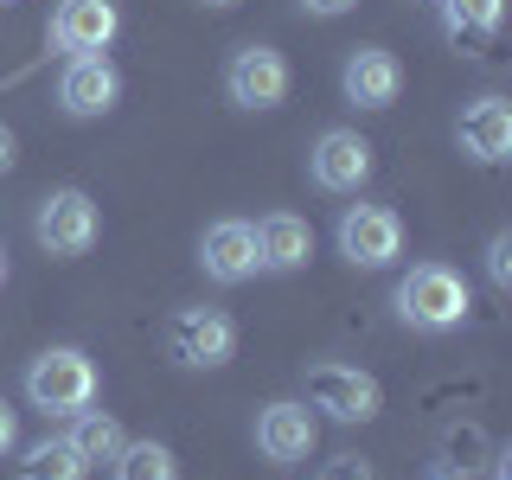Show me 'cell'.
<instances>
[{
    "instance_id": "16",
    "label": "cell",
    "mask_w": 512,
    "mask_h": 480,
    "mask_svg": "<svg viewBox=\"0 0 512 480\" xmlns=\"http://www.w3.org/2000/svg\"><path fill=\"white\" fill-rule=\"evenodd\" d=\"M314 256V231L308 218L295 212H269L263 224H256V263L263 269H301Z\"/></svg>"
},
{
    "instance_id": "1",
    "label": "cell",
    "mask_w": 512,
    "mask_h": 480,
    "mask_svg": "<svg viewBox=\"0 0 512 480\" xmlns=\"http://www.w3.org/2000/svg\"><path fill=\"white\" fill-rule=\"evenodd\" d=\"M397 320L416 333H448V327H461L468 320V282L455 276V269H442V263H416L404 282H397Z\"/></svg>"
},
{
    "instance_id": "15",
    "label": "cell",
    "mask_w": 512,
    "mask_h": 480,
    "mask_svg": "<svg viewBox=\"0 0 512 480\" xmlns=\"http://www.w3.org/2000/svg\"><path fill=\"white\" fill-rule=\"evenodd\" d=\"M500 20H506V0H442V32H448V45L468 52V58H480L493 45Z\"/></svg>"
},
{
    "instance_id": "26",
    "label": "cell",
    "mask_w": 512,
    "mask_h": 480,
    "mask_svg": "<svg viewBox=\"0 0 512 480\" xmlns=\"http://www.w3.org/2000/svg\"><path fill=\"white\" fill-rule=\"evenodd\" d=\"M205 7H237V0H205Z\"/></svg>"
},
{
    "instance_id": "12",
    "label": "cell",
    "mask_w": 512,
    "mask_h": 480,
    "mask_svg": "<svg viewBox=\"0 0 512 480\" xmlns=\"http://www.w3.org/2000/svg\"><path fill=\"white\" fill-rule=\"evenodd\" d=\"M340 84H346V103H359V109H391L397 90H404V64L384 52V45H352Z\"/></svg>"
},
{
    "instance_id": "2",
    "label": "cell",
    "mask_w": 512,
    "mask_h": 480,
    "mask_svg": "<svg viewBox=\"0 0 512 480\" xmlns=\"http://www.w3.org/2000/svg\"><path fill=\"white\" fill-rule=\"evenodd\" d=\"M26 397L45 416H77V410L96 404V365L77 346H52V352H39V359H32Z\"/></svg>"
},
{
    "instance_id": "21",
    "label": "cell",
    "mask_w": 512,
    "mask_h": 480,
    "mask_svg": "<svg viewBox=\"0 0 512 480\" xmlns=\"http://www.w3.org/2000/svg\"><path fill=\"white\" fill-rule=\"evenodd\" d=\"M480 429H455L448 436V474H468V468H480Z\"/></svg>"
},
{
    "instance_id": "17",
    "label": "cell",
    "mask_w": 512,
    "mask_h": 480,
    "mask_svg": "<svg viewBox=\"0 0 512 480\" xmlns=\"http://www.w3.org/2000/svg\"><path fill=\"white\" fill-rule=\"evenodd\" d=\"M84 455H77L64 436H45V442H32L26 448V461H20V480H84Z\"/></svg>"
},
{
    "instance_id": "5",
    "label": "cell",
    "mask_w": 512,
    "mask_h": 480,
    "mask_svg": "<svg viewBox=\"0 0 512 480\" xmlns=\"http://www.w3.org/2000/svg\"><path fill=\"white\" fill-rule=\"evenodd\" d=\"M340 256L352 269H384L404 256V218L391 205H346L340 218Z\"/></svg>"
},
{
    "instance_id": "3",
    "label": "cell",
    "mask_w": 512,
    "mask_h": 480,
    "mask_svg": "<svg viewBox=\"0 0 512 480\" xmlns=\"http://www.w3.org/2000/svg\"><path fill=\"white\" fill-rule=\"evenodd\" d=\"M96 231H103V218H96L90 192L64 186V192H45L39 199V218H32V237H39L45 256H84L96 244Z\"/></svg>"
},
{
    "instance_id": "8",
    "label": "cell",
    "mask_w": 512,
    "mask_h": 480,
    "mask_svg": "<svg viewBox=\"0 0 512 480\" xmlns=\"http://www.w3.org/2000/svg\"><path fill=\"white\" fill-rule=\"evenodd\" d=\"M308 173H314L320 192H359L372 180V141L359 128H327L308 154Z\"/></svg>"
},
{
    "instance_id": "27",
    "label": "cell",
    "mask_w": 512,
    "mask_h": 480,
    "mask_svg": "<svg viewBox=\"0 0 512 480\" xmlns=\"http://www.w3.org/2000/svg\"><path fill=\"white\" fill-rule=\"evenodd\" d=\"M0 282H7V250H0Z\"/></svg>"
},
{
    "instance_id": "11",
    "label": "cell",
    "mask_w": 512,
    "mask_h": 480,
    "mask_svg": "<svg viewBox=\"0 0 512 480\" xmlns=\"http://www.w3.org/2000/svg\"><path fill=\"white\" fill-rule=\"evenodd\" d=\"M455 141H461V154L480 160V167L512 160V103L506 96H474V103L461 109V122H455Z\"/></svg>"
},
{
    "instance_id": "6",
    "label": "cell",
    "mask_w": 512,
    "mask_h": 480,
    "mask_svg": "<svg viewBox=\"0 0 512 480\" xmlns=\"http://www.w3.org/2000/svg\"><path fill=\"white\" fill-rule=\"evenodd\" d=\"M167 352L180 365H192V372H212V365H224L237 352L231 314H218V308H180V314L167 320Z\"/></svg>"
},
{
    "instance_id": "25",
    "label": "cell",
    "mask_w": 512,
    "mask_h": 480,
    "mask_svg": "<svg viewBox=\"0 0 512 480\" xmlns=\"http://www.w3.org/2000/svg\"><path fill=\"white\" fill-rule=\"evenodd\" d=\"M13 160H20V141H13V128H7V122H0V173H7Z\"/></svg>"
},
{
    "instance_id": "18",
    "label": "cell",
    "mask_w": 512,
    "mask_h": 480,
    "mask_svg": "<svg viewBox=\"0 0 512 480\" xmlns=\"http://www.w3.org/2000/svg\"><path fill=\"white\" fill-rule=\"evenodd\" d=\"M84 455V468H96V461H116V448H122V423L109 410H77V429L64 436Z\"/></svg>"
},
{
    "instance_id": "20",
    "label": "cell",
    "mask_w": 512,
    "mask_h": 480,
    "mask_svg": "<svg viewBox=\"0 0 512 480\" xmlns=\"http://www.w3.org/2000/svg\"><path fill=\"white\" fill-rule=\"evenodd\" d=\"M487 282L493 288H512V231H493V244H487Z\"/></svg>"
},
{
    "instance_id": "23",
    "label": "cell",
    "mask_w": 512,
    "mask_h": 480,
    "mask_svg": "<svg viewBox=\"0 0 512 480\" xmlns=\"http://www.w3.org/2000/svg\"><path fill=\"white\" fill-rule=\"evenodd\" d=\"M13 442H20V416H13V404L0 397V455H7Z\"/></svg>"
},
{
    "instance_id": "10",
    "label": "cell",
    "mask_w": 512,
    "mask_h": 480,
    "mask_svg": "<svg viewBox=\"0 0 512 480\" xmlns=\"http://www.w3.org/2000/svg\"><path fill=\"white\" fill-rule=\"evenodd\" d=\"M116 26H122L116 0H58V13H52V52H71V58L103 52V45L116 39Z\"/></svg>"
},
{
    "instance_id": "13",
    "label": "cell",
    "mask_w": 512,
    "mask_h": 480,
    "mask_svg": "<svg viewBox=\"0 0 512 480\" xmlns=\"http://www.w3.org/2000/svg\"><path fill=\"white\" fill-rule=\"evenodd\" d=\"M314 410L308 404H269L263 416H256V448H263V461H276V468H295V461L314 455Z\"/></svg>"
},
{
    "instance_id": "7",
    "label": "cell",
    "mask_w": 512,
    "mask_h": 480,
    "mask_svg": "<svg viewBox=\"0 0 512 480\" xmlns=\"http://www.w3.org/2000/svg\"><path fill=\"white\" fill-rule=\"evenodd\" d=\"M224 90L237 109H276L288 96V58L276 45H237L224 64Z\"/></svg>"
},
{
    "instance_id": "4",
    "label": "cell",
    "mask_w": 512,
    "mask_h": 480,
    "mask_svg": "<svg viewBox=\"0 0 512 480\" xmlns=\"http://www.w3.org/2000/svg\"><path fill=\"white\" fill-rule=\"evenodd\" d=\"M378 404H384L378 378L359 365H314L308 372V410L333 416V423H372Z\"/></svg>"
},
{
    "instance_id": "9",
    "label": "cell",
    "mask_w": 512,
    "mask_h": 480,
    "mask_svg": "<svg viewBox=\"0 0 512 480\" xmlns=\"http://www.w3.org/2000/svg\"><path fill=\"white\" fill-rule=\"evenodd\" d=\"M116 96H122V77H116V64H109L103 52H84V58L64 64V77H58L64 116L90 122V116H103V109H116Z\"/></svg>"
},
{
    "instance_id": "22",
    "label": "cell",
    "mask_w": 512,
    "mask_h": 480,
    "mask_svg": "<svg viewBox=\"0 0 512 480\" xmlns=\"http://www.w3.org/2000/svg\"><path fill=\"white\" fill-rule=\"evenodd\" d=\"M314 480H378V474H372V461H365V455H333Z\"/></svg>"
},
{
    "instance_id": "19",
    "label": "cell",
    "mask_w": 512,
    "mask_h": 480,
    "mask_svg": "<svg viewBox=\"0 0 512 480\" xmlns=\"http://www.w3.org/2000/svg\"><path fill=\"white\" fill-rule=\"evenodd\" d=\"M109 468H116V480H180V461L167 442H122Z\"/></svg>"
},
{
    "instance_id": "24",
    "label": "cell",
    "mask_w": 512,
    "mask_h": 480,
    "mask_svg": "<svg viewBox=\"0 0 512 480\" xmlns=\"http://www.w3.org/2000/svg\"><path fill=\"white\" fill-rule=\"evenodd\" d=\"M301 7L320 13V20H340V13H346V7H359V0H301Z\"/></svg>"
},
{
    "instance_id": "14",
    "label": "cell",
    "mask_w": 512,
    "mask_h": 480,
    "mask_svg": "<svg viewBox=\"0 0 512 480\" xmlns=\"http://www.w3.org/2000/svg\"><path fill=\"white\" fill-rule=\"evenodd\" d=\"M199 263H205V276L212 282H250L256 269V224L244 218H218L212 231H205V244H199Z\"/></svg>"
}]
</instances>
